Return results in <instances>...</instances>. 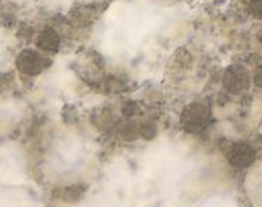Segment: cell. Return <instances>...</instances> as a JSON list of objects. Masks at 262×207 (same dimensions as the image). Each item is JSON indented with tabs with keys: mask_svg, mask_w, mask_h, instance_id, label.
Here are the masks:
<instances>
[{
	"mask_svg": "<svg viewBox=\"0 0 262 207\" xmlns=\"http://www.w3.org/2000/svg\"><path fill=\"white\" fill-rule=\"evenodd\" d=\"M210 120V111L203 104H194L186 109L182 116V123L188 130H203Z\"/></svg>",
	"mask_w": 262,
	"mask_h": 207,
	"instance_id": "1",
	"label": "cell"
},
{
	"mask_svg": "<svg viewBox=\"0 0 262 207\" xmlns=\"http://www.w3.org/2000/svg\"><path fill=\"white\" fill-rule=\"evenodd\" d=\"M250 85L249 72L243 67H232L226 71L224 76V86L232 93H240L246 90Z\"/></svg>",
	"mask_w": 262,
	"mask_h": 207,
	"instance_id": "3",
	"label": "cell"
},
{
	"mask_svg": "<svg viewBox=\"0 0 262 207\" xmlns=\"http://www.w3.org/2000/svg\"><path fill=\"white\" fill-rule=\"evenodd\" d=\"M254 83L258 86V87H262V65L255 69V72H254Z\"/></svg>",
	"mask_w": 262,
	"mask_h": 207,
	"instance_id": "7",
	"label": "cell"
},
{
	"mask_svg": "<svg viewBox=\"0 0 262 207\" xmlns=\"http://www.w3.org/2000/svg\"><path fill=\"white\" fill-rule=\"evenodd\" d=\"M251 13L262 19V0H251V5H250Z\"/></svg>",
	"mask_w": 262,
	"mask_h": 207,
	"instance_id": "6",
	"label": "cell"
},
{
	"mask_svg": "<svg viewBox=\"0 0 262 207\" xmlns=\"http://www.w3.org/2000/svg\"><path fill=\"white\" fill-rule=\"evenodd\" d=\"M138 135H140V127H137L134 123H130L123 129V138L126 141H134Z\"/></svg>",
	"mask_w": 262,
	"mask_h": 207,
	"instance_id": "5",
	"label": "cell"
},
{
	"mask_svg": "<svg viewBox=\"0 0 262 207\" xmlns=\"http://www.w3.org/2000/svg\"><path fill=\"white\" fill-rule=\"evenodd\" d=\"M156 126H155L154 123L150 122H146V123H142L140 126V135L145 140H152L155 135H156Z\"/></svg>",
	"mask_w": 262,
	"mask_h": 207,
	"instance_id": "4",
	"label": "cell"
},
{
	"mask_svg": "<svg viewBox=\"0 0 262 207\" xmlns=\"http://www.w3.org/2000/svg\"><path fill=\"white\" fill-rule=\"evenodd\" d=\"M226 158L232 166L243 169V167H249L250 164H253V162L255 160V151L250 145L237 142L229 148Z\"/></svg>",
	"mask_w": 262,
	"mask_h": 207,
	"instance_id": "2",
	"label": "cell"
}]
</instances>
